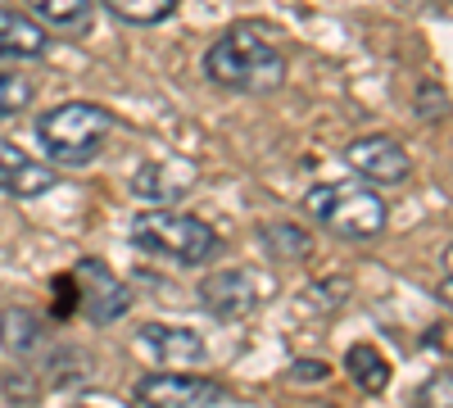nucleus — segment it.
<instances>
[{
    "mask_svg": "<svg viewBox=\"0 0 453 408\" xmlns=\"http://www.w3.org/2000/svg\"><path fill=\"white\" fill-rule=\"evenodd\" d=\"M113 132V114L91 100H64L46 114H36V141L59 168H82L91 164Z\"/></svg>",
    "mask_w": 453,
    "mask_h": 408,
    "instance_id": "nucleus-2",
    "label": "nucleus"
},
{
    "mask_svg": "<svg viewBox=\"0 0 453 408\" xmlns=\"http://www.w3.org/2000/svg\"><path fill=\"white\" fill-rule=\"evenodd\" d=\"M258 241L273 258H281V264H304L313 254V232H304L299 222H263Z\"/></svg>",
    "mask_w": 453,
    "mask_h": 408,
    "instance_id": "nucleus-14",
    "label": "nucleus"
},
{
    "mask_svg": "<svg viewBox=\"0 0 453 408\" xmlns=\"http://www.w3.org/2000/svg\"><path fill=\"white\" fill-rule=\"evenodd\" d=\"M263 281L250 268H218L213 277L200 281V304L204 313H213L218 322H241L263 304Z\"/></svg>",
    "mask_w": 453,
    "mask_h": 408,
    "instance_id": "nucleus-7",
    "label": "nucleus"
},
{
    "mask_svg": "<svg viewBox=\"0 0 453 408\" xmlns=\"http://www.w3.org/2000/svg\"><path fill=\"white\" fill-rule=\"evenodd\" d=\"M422 395H426V408H435V404H440V408H449V373H440Z\"/></svg>",
    "mask_w": 453,
    "mask_h": 408,
    "instance_id": "nucleus-22",
    "label": "nucleus"
},
{
    "mask_svg": "<svg viewBox=\"0 0 453 408\" xmlns=\"http://www.w3.org/2000/svg\"><path fill=\"white\" fill-rule=\"evenodd\" d=\"M345 367H349V377H354L367 395H381V390L390 386V363L381 358V350H376V345H354L349 358H345Z\"/></svg>",
    "mask_w": 453,
    "mask_h": 408,
    "instance_id": "nucleus-16",
    "label": "nucleus"
},
{
    "mask_svg": "<svg viewBox=\"0 0 453 408\" xmlns=\"http://www.w3.org/2000/svg\"><path fill=\"white\" fill-rule=\"evenodd\" d=\"M304 213H313L318 227H326L331 236H345V241H372V236H381L386 222H390L386 200L358 177L313 187L304 196Z\"/></svg>",
    "mask_w": 453,
    "mask_h": 408,
    "instance_id": "nucleus-3",
    "label": "nucleus"
},
{
    "mask_svg": "<svg viewBox=\"0 0 453 408\" xmlns=\"http://www.w3.org/2000/svg\"><path fill=\"white\" fill-rule=\"evenodd\" d=\"M136 350H145L155 363L164 367H196L204 363V341H200V331L191 327H168V322H145L136 331Z\"/></svg>",
    "mask_w": 453,
    "mask_h": 408,
    "instance_id": "nucleus-9",
    "label": "nucleus"
},
{
    "mask_svg": "<svg viewBox=\"0 0 453 408\" xmlns=\"http://www.w3.org/2000/svg\"><path fill=\"white\" fill-rule=\"evenodd\" d=\"M46 341V322L42 313H32V309H0V350H10V354H32L36 345Z\"/></svg>",
    "mask_w": 453,
    "mask_h": 408,
    "instance_id": "nucleus-13",
    "label": "nucleus"
},
{
    "mask_svg": "<svg viewBox=\"0 0 453 408\" xmlns=\"http://www.w3.org/2000/svg\"><path fill=\"white\" fill-rule=\"evenodd\" d=\"M32 104V78L14 68H0V119H14Z\"/></svg>",
    "mask_w": 453,
    "mask_h": 408,
    "instance_id": "nucleus-19",
    "label": "nucleus"
},
{
    "mask_svg": "<svg viewBox=\"0 0 453 408\" xmlns=\"http://www.w3.org/2000/svg\"><path fill=\"white\" fill-rule=\"evenodd\" d=\"M100 5L123 23H164L177 10V0H100Z\"/></svg>",
    "mask_w": 453,
    "mask_h": 408,
    "instance_id": "nucleus-18",
    "label": "nucleus"
},
{
    "mask_svg": "<svg viewBox=\"0 0 453 408\" xmlns=\"http://www.w3.org/2000/svg\"><path fill=\"white\" fill-rule=\"evenodd\" d=\"M345 164L358 173V181H367V187H403L408 173H412V159L408 150L395 141V136H354L345 145Z\"/></svg>",
    "mask_w": 453,
    "mask_h": 408,
    "instance_id": "nucleus-5",
    "label": "nucleus"
},
{
    "mask_svg": "<svg viewBox=\"0 0 453 408\" xmlns=\"http://www.w3.org/2000/svg\"><path fill=\"white\" fill-rule=\"evenodd\" d=\"M46 377H50V386H87L91 363L82 350H55V358H46Z\"/></svg>",
    "mask_w": 453,
    "mask_h": 408,
    "instance_id": "nucleus-17",
    "label": "nucleus"
},
{
    "mask_svg": "<svg viewBox=\"0 0 453 408\" xmlns=\"http://www.w3.org/2000/svg\"><path fill=\"white\" fill-rule=\"evenodd\" d=\"M132 395L141 408H213L222 399V386L191 373H155L141 377Z\"/></svg>",
    "mask_w": 453,
    "mask_h": 408,
    "instance_id": "nucleus-8",
    "label": "nucleus"
},
{
    "mask_svg": "<svg viewBox=\"0 0 453 408\" xmlns=\"http://www.w3.org/2000/svg\"><path fill=\"white\" fill-rule=\"evenodd\" d=\"M55 173L46 164H36L32 155H23L14 141H0V191L14 200H36L55 187Z\"/></svg>",
    "mask_w": 453,
    "mask_h": 408,
    "instance_id": "nucleus-11",
    "label": "nucleus"
},
{
    "mask_svg": "<svg viewBox=\"0 0 453 408\" xmlns=\"http://www.w3.org/2000/svg\"><path fill=\"white\" fill-rule=\"evenodd\" d=\"M46 46L50 36L42 32V23L0 5V59H36Z\"/></svg>",
    "mask_w": 453,
    "mask_h": 408,
    "instance_id": "nucleus-12",
    "label": "nucleus"
},
{
    "mask_svg": "<svg viewBox=\"0 0 453 408\" xmlns=\"http://www.w3.org/2000/svg\"><path fill=\"white\" fill-rule=\"evenodd\" d=\"M132 245L145 250V254L173 258V264H181V268H200V264H213L218 258L222 236L204 218L173 213V209H150V213L132 218Z\"/></svg>",
    "mask_w": 453,
    "mask_h": 408,
    "instance_id": "nucleus-4",
    "label": "nucleus"
},
{
    "mask_svg": "<svg viewBox=\"0 0 453 408\" xmlns=\"http://www.w3.org/2000/svg\"><path fill=\"white\" fill-rule=\"evenodd\" d=\"M32 14L59 27V32H73V36H82L91 27V0H27Z\"/></svg>",
    "mask_w": 453,
    "mask_h": 408,
    "instance_id": "nucleus-15",
    "label": "nucleus"
},
{
    "mask_svg": "<svg viewBox=\"0 0 453 408\" xmlns=\"http://www.w3.org/2000/svg\"><path fill=\"white\" fill-rule=\"evenodd\" d=\"M449 114V91L444 87H435V82H422V91H418V119H444Z\"/></svg>",
    "mask_w": 453,
    "mask_h": 408,
    "instance_id": "nucleus-20",
    "label": "nucleus"
},
{
    "mask_svg": "<svg viewBox=\"0 0 453 408\" xmlns=\"http://www.w3.org/2000/svg\"><path fill=\"white\" fill-rule=\"evenodd\" d=\"M196 187V164L186 159H155V164H141L132 177V191L150 204H173L181 196H191Z\"/></svg>",
    "mask_w": 453,
    "mask_h": 408,
    "instance_id": "nucleus-10",
    "label": "nucleus"
},
{
    "mask_svg": "<svg viewBox=\"0 0 453 408\" xmlns=\"http://www.w3.org/2000/svg\"><path fill=\"white\" fill-rule=\"evenodd\" d=\"M73 290H78V309L96 327L123 318L132 309V290L113 277L109 264H100V258H82V264L73 268Z\"/></svg>",
    "mask_w": 453,
    "mask_h": 408,
    "instance_id": "nucleus-6",
    "label": "nucleus"
},
{
    "mask_svg": "<svg viewBox=\"0 0 453 408\" xmlns=\"http://www.w3.org/2000/svg\"><path fill=\"white\" fill-rule=\"evenodd\" d=\"M5 390H14V395H10L14 404H36V399H42V395H36V381H23V377H14V373L5 377Z\"/></svg>",
    "mask_w": 453,
    "mask_h": 408,
    "instance_id": "nucleus-21",
    "label": "nucleus"
},
{
    "mask_svg": "<svg viewBox=\"0 0 453 408\" xmlns=\"http://www.w3.org/2000/svg\"><path fill=\"white\" fill-rule=\"evenodd\" d=\"M204 73H209V82H218L226 91L268 96V91H277L286 82V55L258 27L241 23V27H226L209 46Z\"/></svg>",
    "mask_w": 453,
    "mask_h": 408,
    "instance_id": "nucleus-1",
    "label": "nucleus"
},
{
    "mask_svg": "<svg viewBox=\"0 0 453 408\" xmlns=\"http://www.w3.org/2000/svg\"><path fill=\"white\" fill-rule=\"evenodd\" d=\"M290 377H295V381H322V377H326V363H295Z\"/></svg>",
    "mask_w": 453,
    "mask_h": 408,
    "instance_id": "nucleus-23",
    "label": "nucleus"
}]
</instances>
